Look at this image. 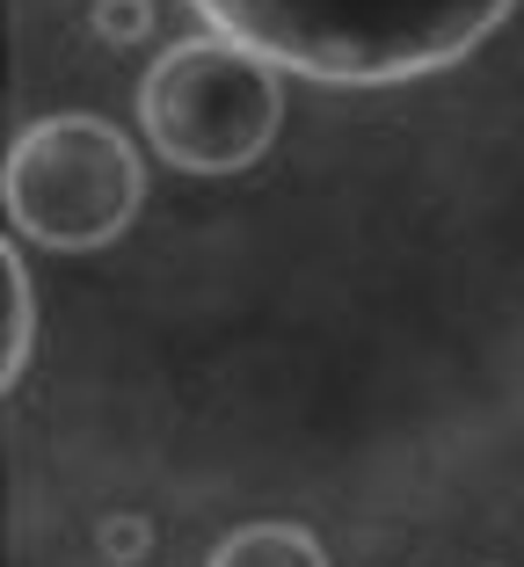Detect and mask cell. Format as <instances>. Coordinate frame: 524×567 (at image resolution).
<instances>
[{"instance_id": "6da1fadb", "label": "cell", "mask_w": 524, "mask_h": 567, "mask_svg": "<svg viewBox=\"0 0 524 567\" xmlns=\"http://www.w3.org/2000/svg\"><path fill=\"white\" fill-rule=\"evenodd\" d=\"M204 30L328 87H401L459 66L517 0H189Z\"/></svg>"}, {"instance_id": "3957f363", "label": "cell", "mask_w": 524, "mask_h": 567, "mask_svg": "<svg viewBox=\"0 0 524 567\" xmlns=\"http://www.w3.org/2000/svg\"><path fill=\"white\" fill-rule=\"evenodd\" d=\"M0 189H8V218H16L22 240L59 248V255H88V248H110L138 218L146 161L117 124L66 110V117L30 124L8 146Z\"/></svg>"}, {"instance_id": "7a4b0ae2", "label": "cell", "mask_w": 524, "mask_h": 567, "mask_svg": "<svg viewBox=\"0 0 524 567\" xmlns=\"http://www.w3.org/2000/svg\"><path fill=\"white\" fill-rule=\"evenodd\" d=\"M285 66L234 37L204 30L168 44L138 81V124L146 146L183 175H240L270 153L285 124Z\"/></svg>"}, {"instance_id": "52a82bcc", "label": "cell", "mask_w": 524, "mask_h": 567, "mask_svg": "<svg viewBox=\"0 0 524 567\" xmlns=\"http://www.w3.org/2000/svg\"><path fill=\"white\" fill-rule=\"evenodd\" d=\"M110 553H138V524H110Z\"/></svg>"}, {"instance_id": "5b68a950", "label": "cell", "mask_w": 524, "mask_h": 567, "mask_svg": "<svg viewBox=\"0 0 524 567\" xmlns=\"http://www.w3.org/2000/svg\"><path fill=\"white\" fill-rule=\"evenodd\" d=\"M37 350V299H30V269H22V240L0 248V385H22Z\"/></svg>"}, {"instance_id": "8992f818", "label": "cell", "mask_w": 524, "mask_h": 567, "mask_svg": "<svg viewBox=\"0 0 524 567\" xmlns=\"http://www.w3.org/2000/svg\"><path fill=\"white\" fill-rule=\"evenodd\" d=\"M146 30H153L146 0H102V8H95V37H102V44H138Z\"/></svg>"}, {"instance_id": "277c9868", "label": "cell", "mask_w": 524, "mask_h": 567, "mask_svg": "<svg viewBox=\"0 0 524 567\" xmlns=\"http://www.w3.org/2000/svg\"><path fill=\"white\" fill-rule=\"evenodd\" d=\"M204 567H328V546L306 524H240L212 546Z\"/></svg>"}]
</instances>
